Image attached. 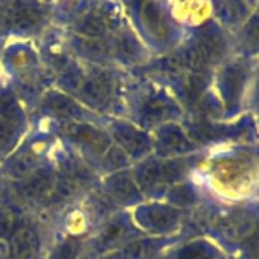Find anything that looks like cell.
I'll list each match as a JSON object with an SVG mask.
<instances>
[{
    "mask_svg": "<svg viewBox=\"0 0 259 259\" xmlns=\"http://www.w3.org/2000/svg\"><path fill=\"white\" fill-rule=\"evenodd\" d=\"M224 52L226 41L221 34L213 29H207L201 32L198 38L189 45L179 57H176V64L177 67L203 73L206 69L218 63Z\"/></svg>",
    "mask_w": 259,
    "mask_h": 259,
    "instance_id": "1",
    "label": "cell"
},
{
    "mask_svg": "<svg viewBox=\"0 0 259 259\" xmlns=\"http://www.w3.org/2000/svg\"><path fill=\"white\" fill-rule=\"evenodd\" d=\"M25 128V114L17 98L11 93L0 95V154L11 151Z\"/></svg>",
    "mask_w": 259,
    "mask_h": 259,
    "instance_id": "2",
    "label": "cell"
},
{
    "mask_svg": "<svg viewBox=\"0 0 259 259\" xmlns=\"http://www.w3.org/2000/svg\"><path fill=\"white\" fill-rule=\"evenodd\" d=\"M188 171V165L183 160H154L144 163L138 172H136V180L138 186L154 191L163 186H168L171 183L179 182L185 172Z\"/></svg>",
    "mask_w": 259,
    "mask_h": 259,
    "instance_id": "3",
    "label": "cell"
},
{
    "mask_svg": "<svg viewBox=\"0 0 259 259\" xmlns=\"http://www.w3.org/2000/svg\"><path fill=\"white\" fill-rule=\"evenodd\" d=\"M43 20L45 11L35 0H13L2 10V26L13 32H32Z\"/></svg>",
    "mask_w": 259,
    "mask_h": 259,
    "instance_id": "4",
    "label": "cell"
},
{
    "mask_svg": "<svg viewBox=\"0 0 259 259\" xmlns=\"http://www.w3.org/2000/svg\"><path fill=\"white\" fill-rule=\"evenodd\" d=\"M76 92L79 93L81 99L90 105L104 108L113 101L116 92V79L105 70L82 75Z\"/></svg>",
    "mask_w": 259,
    "mask_h": 259,
    "instance_id": "5",
    "label": "cell"
},
{
    "mask_svg": "<svg viewBox=\"0 0 259 259\" xmlns=\"http://www.w3.org/2000/svg\"><path fill=\"white\" fill-rule=\"evenodd\" d=\"M57 174L45 166H38L25 179L19 180L17 192L26 201H48Z\"/></svg>",
    "mask_w": 259,
    "mask_h": 259,
    "instance_id": "6",
    "label": "cell"
},
{
    "mask_svg": "<svg viewBox=\"0 0 259 259\" xmlns=\"http://www.w3.org/2000/svg\"><path fill=\"white\" fill-rule=\"evenodd\" d=\"M64 135L73 144L81 147L82 150L90 151L92 154L102 156L105 150L110 147V139L107 135L99 132L98 128L85 123H67L64 126Z\"/></svg>",
    "mask_w": 259,
    "mask_h": 259,
    "instance_id": "7",
    "label": "cell"
},
{
    "mask_svg": "<svg viewBox=\"0 0 259 259\" xmlns=\"http://www.w3.org/2000/svg\"><path fill=\"white\" fill-rule=\"evenodd\" d=\"M136 236V230L126 218L123 217H114L113 220L107 221L101 232L98 233L95 239V247L101 250H108L111 247L123 245V242L133 241Z\"/></svg>",
    "mask_w": 259,
    "mask_h": 259,
    "instance_id": "8",
    "label": "cell"
},
{
    "mask_svg": "<svg viewBox=\"0 0 259 259\" xmlns=\"http://www.w3.org/2000/svg\"><path fill=\"white\" fill-rule=\"evenodd\" d=\"M114 139L120 145V150L132 157H144L151 150V139L133 125L119 123L113 130Z\"/></svg>",
    "mask_w": 259,
    "mask_h": 259,
    "instance_id": "9",
    "label": "cell"
},
{
    "mask_svg": "<svg viewBox=\"0 0 259 259\" xmlns=\"http://www.w3.org/2000/svg\"><path fill=\"white\" fill-rule=\"evenodd\" d=\"M10 259H37L41 247L40 235L34 226L22 224L10 238Z\"/></svg>",
    "mask_w": 259,
    "mask_h": 259,
    "instance_id": "10",
    "label": "cell"
},
{
    "mask_svg": "<svg viewBox=\"0 0 259 259\" xmlns=\"http://www.w3.org/2000/svg\"><path fill=\"white\" fill-rule=\"evenodd\" d=\"M114 28V16L107 8L89 11L76 25L78 35L87 38H104Z\"/></svg>",
    "mask_w": 259,
    "mask_h": 259,
    "instance_id": "11",
    "label": "cell"
},
{
    "mask_svg": "<svg viewBox=\"0 0 259 259\" xmlns=\"http://www.w3.org/2000/svg\"><path fill=\"white\" fill-rule=\"evenodd\" d=\"M108 198L122 204H132L141 200V189L136 182L125 172H114L105 182Z\"/></svg>",
    "mask_w": 259,
    "mask_h": 259,
    "instance_id": "12",
    "label": "cell"
},
{
    "mask_svg": "<svg viewBox=\"0 0 259 259\" xmlns=\"http://www.w3.org/2000/svg\"><path fill=\"white\" fill-rule=\"evenodd\" d=\"M138 220L148 230L153 232H168L179 221V210L166 206H148L138 210Z\"/></svg>",
    "mask_w": 259,
    "mask_h": 259,
    "instance_id": "13",
    "label": "cell"
},
{
    "mask_svg": "<svg viewBox=\"0 0 259 259\" xmlns=\"http://www.w3.org/2000/svg\"><path fill=\"white\" fill-rule=\"evenodd\" d=\"M141 19L145 29L159 41H166L171 35L165 13L157 0H145L141 7Z\"/></svg>",
    "mask_w": 259,
    "mask_h": 259,
    "instance_id": "14",
    "label": "cell"
},
{
    "mask_svg": "<svg viewBox=\"0 0 259 259\" xmlns=\"http://www.w3.org/2000/svg\"><path fill=\"white\" fill-rule=\"evenodd\" d=\"M174 114H177L176 104L171 99L160 95L147 98V101L139 110V119L150 125L166 122L168 119L174 117Z\"/></svg>",
    "mask_w": 259,
    "mask_h": 259,
    "instance_id": "15",
    "label": "cell"
},
{
    "mask_svg": "<svg viewBox=\"0 0 259 259\" xmlns=\"http://www.w3.org/2000/svg\"><path fill=\"white\" fill-rule=\"evenodd\" d=\"M156 148L160 156H172L192 150V144L177 126L165 125L157 133Z\"/></svg>",
    "mask_w": 259,
    "mask_h": 259,
    "instance_id": "16",
    "label": "cell"
},
{
    "mask_svg": "<svg viewBox=\"0 0 259 259\" xmlns=\"http://www.w3.org/2000/svg\"><path fill=\"white\" fill-rule=\"evenodd\" d=\"M162 241L159 239H138L130 241L122 245L117 251H114L107 259H151L156 256L162 247Z\"/></svg>",
    "mask_w": 259,
    "mask_h": 259,
    "instance_id": "17",
    "label": "cell"
},
{
    "mask_svg": "<svg viewBox=\"0 0 259 259\" xmlns=\"http://www.w3.org/2000/svg\"><path fill=\"white\" fill-rule=\"evenodd\" d=\"M60 165H61V176L67 177L69 180L76 183L79 188L87 186V185L93 183V180H95L93 171L82 160H79L78 157H75L72 154L63 156L60 160Z\"/></svg>",
    "mask_w": 259,
    "mask_h": 259,
    "instance_id": "18",
    "label": "cell"
},
{
    "mask_svg": "<svg viewBox=\"0 0 259 259\" xmlns=\"http://www.w3.org/2000/svg\"><path fill=\"white\" fill-rule=\"evenodd\" d=\"M43 108L61 117H78L81 113L79 105L60 92H49L43 99Z\"/></svg>",
    "mask_w": 259,
    "mask_h": 259,
    "instance_id": "19",
    "label": "cell"
},
{
    "mask_svg": "<svg viewBox=\"0 0 259 259\" xmlns=\"http://www.w3.org/2000/svg\"><path fill=\"white\" fill-rule=\"evenodd\" d=\"M72 46L84 58H89L93 61L107 58L110 54V45L104 38H87V37L78 35L73 38Z\"/></svg>",
    "mask_w": 259,
    "mask_h": 259,
    "instance_id": "20",
    "label": "cell"
},
{
    "mask_svg": "<svg viewBox=\"0 0 259 259\" xmlns=\"http://www.w3.org/2000/svg\"><path fill=\"white\" fill-rule=\"evenodd\" d=\"M37 168H38L37 156L29 150L17 153L13 159L8 160V163L5 166L7 174H10L13 179H17V180L25 179L26 176H29Z\"/></svg>",
    "mask_w": 259,
    "mask_h": 259,
    "instance_id": "21",
    "label": "cell"
},
{
    "mask_svg": "<svg viewBox=\"0 0 259 259\" xmlns=\"http://www.w3.org/2000/svg\"><path fill=\"white\" fill-rule=\"evenodd\" d=\"M250 217L247 213H232L220 221L221 233L229 239H242L250 232Z\"/></svg>",
    "mask_w": 259,
    "mask_h": 259,
    "instance_id": "22",
    "label": "cell"
},
{
    "mask_svg": "<svg viewBox=\"0 0 259 259\" xmlns=\"http://www.w3.org/2000/svg\"><path fill=\"white\" fill-rule=\"evenodd\" d=\"M113 52L119 60H122L125 63L126 61L132 63V61L139 60L141 48H139V45H138V41L135 40L133 35L123 32V34L116 37L114 45H113Z\"/></svg>",
    "mask_w": 259,
    "mask_h": 259,
    "instance_id": "23",
    "label": "cell"
},
{
    "mask_svg": "<svg viewBox=\"0 0 259 259\" xmlns=\"http://www.w3.org/2000/svg\"><path fill=\"white\" fill-rule=\"evenodd\" d=\"M81 188L73 183L72 180H69L64 176H57L55 183L51 189V194L48 197V203L51 204H63L69 200H72L75 197V194L79 191Z\"/></svg>",
    "mask_w": 259,
    "mask_h": 259,
    "instance_id": "24",
    "label": "cell"
},
{
    "mask_svg": "<svg viewBox=\"0 0 259 259\" xmlns=\"http://www.w3.org/2000/svg\"><path fill=\"white\" fill-rule=\"evenodd\" d=\"M244 84V72L239 66H230L224 70L223 79H221V89H223V96H226L227 101H233L241 87Z\"/></svg>",
    "mask_w": 259,
    "mask_h": 259,
    "instance_id": "25",
    "label": "cell"
},
{
    "mask_svg": "<svg viewBox=\"0 0 259 259\" xmlns=\"http://www.w3.org/2000/svg\"><path fill=\"white\" fill-rule=\"evenodd\" d=\"M126 165H128V156L119 147L110 145L105 150V153L101 156V166L110 172H119Z\"/></svg>",
    "mask_w": 259,
    "mask_h": 259,
    "instance_id": "26",
    "label": "cell"
},
{
    "mask_svg": "<svg viewBox=\"0 0 259 259\" xmlns=\"http://www.w3.org/2000/svg\"><path fill=\"white\" fill-rule=\"evenodd\" d=\"M20 226L19 215L13 207L0 206V238H11Z\"/></svg>",
    "mask_w": 259,
    "mask_h": 259,
    "instance_id": "27",
    "label": "cell"
},
{
    "mask_svg": "<svg viewBox=\"0 0 259 259\" xmlns=\"http://www.w3.org/2000/svg\"><path fill=\"white\" fill-rule=\"evenodd\" d=\"M81 250V241L76 238L66 239L54 251L51 259H76Z\"/></svg>",
    "mask_w": 259,
    "mask_h": 259,
    "instance_id": "28",
    "label": "cell"
},
{
    "mask_svg": "<svg viewBox=\"0 0 259 259\" xmlns=\"http://www.w3.org/2000/svg\"><path fill=\"white\" fill-rule=\"evenodd\" d=\"M169 200L177 206H189L195 200V194L188 186H177L169 194Z\"/></svg>",
    "mask_w": 259,
    "mask_h": 259,
    "instance_id": "29",
    "label": "cell"
},
{
    "mask_svg": "<svg viewBox=\"0 0 259 259\" xmlns=\"http://www.w3.org/2000/svg\"><path fill=\"white\" fill-rule=\"evenodd\" d=\"M177 259H210V254L203 245H189L179 253Z\"/></svg>",
    "mask_w": 259,
    "mask_h": 259,
    "instance_id": "30",
    "label": "cell"
}]
</instances>
